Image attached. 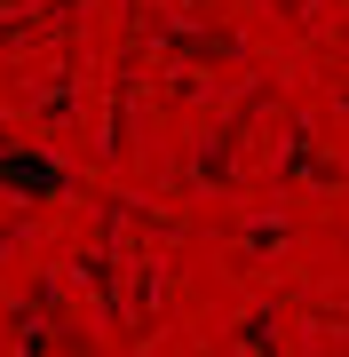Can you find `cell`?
<instances>
[{
  "label": "cell",
  "mask_w": 349,
  "mask_h": 357,
  "mask_svg": "<svg viewBox=\"0 0 349 357\" xmlns=\"http://www.w3.org/2000/svg\"><path fill=\"white\" fill-rule=\"evenodd\" d=\"M0 183H16V191H64V167H48V159H0Z\"/></svg>",
  "instance_id": "cell-1"
}]
</instances>
